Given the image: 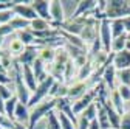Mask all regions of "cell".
<instances>
[{
    "label": "cell",
    "instance_id": "obj_40",
    "mask_svg": "<svg viewBox=\"0 0 130 129\" xmlns=\"http://www.w3.org/2000/svg\"><path fill=\"white\" fill-rule=\"evenodd\" d=\"M119 129H130V114H124L121 120V127Z\"/></svg>",
    "mask_w": 130,
    "mask_h": 129
},
{
    "label": "cell",
    "instance_id": "obj_18",
    "mask_svg": "<svg viewBox=\"0 0 130 129\" xmlns=\"http://www.w3.org/2000/svg\"><path fill=\"white\" fill-rule=\"evenodd\" d=\"M56 50L57 48H51V47H40L39 48V59H42L45 64L51 66L54 62V58H56Z\"/></svg>",
    "mask_w": 130,
    "mask_h": 129
},
{
    "label": "cell",
    "instance_id": "obj_38",
    "mask_svg": "<svg viewBox=\"0 0 130 129\" xmlns=\"http://www.w3.org/2000/svg\"><path fill=\"white\" fill-rule=\"evenodd\" d=\"M12 92H11V89H8V86H5V84H0V98H3L5 101H8L9 98H12Z\"/></svg>",
    "mask_w": 130,
    "mask_h": 129
},
{
    "label": "cell",
    "instance_id": "obj_44",
    "mask_svg": "<svg viewBox=\"0 0 130 129\" xmlns=\"http://www.w3.org/2000/svg\"><path fill=\"white\" fill-rule=\"evenodd\" d=\"M88 129H101V126H99V123H98V120L90 121V127H88Z\"/></svg>",
    "mask_w": 130,
    "mask_h": 129
},
{
    "label": "cell",
    "instance_id": "obj_48",
    "mask_svg": "<svg viewBox=\"0 0 130 129\" xmlns=\"http://www.w3.org/2000/svg\"><path fill=\"white\" fill-rule=\"evenodd\" d=\"M0 129H3V127H0Z\"/></svg>",
    "mask_w": 130,
    "mask_h": 129
},
{
    "label": "cell",
    "instance_id": "obj_27",
    "mask_svg": "<svg viewBox=\"0 0 130 129\" xmlns=\"http://www.w3.org/2000/svg\"><path fill=\"white\" fill-rule=\"evenodd\" d=\"M9 25L12 27V30L14 31H23V30H28L29 28V25H31V22L29 20H26V19H23V17H17V16H15V17L9 22Z\"/></svg>",
    "mask_w": 130,
    "mask_h": 129
},
{
    "label": "cell",
    "instance_id": "obj_46",
    "mask_svg": "<svg viewBox=\"0 0 130 129\" xmlns=\"http://www.w3.org/2000/svg\"><path fill=\"white\" fill-rule=\"evenodd\" d=\"M3 55H5V51H2V50H0V58H2Z\"/></svg>",
    "mask_w": 130,
    "mask_h": 129
},
{
    "label": "cell",
    "instance_id": "obj_17",
    "mask_svg": "<svg viewBox=\"0 0 130 129\" xmlns=\"http://www.w3.org/2000/svg\"><path fill=\"white\" fill-rule=\"evenodd\" d=\"M116 73H118V70L115 69V66H113V64H108V66L105 67V70H104V75H102L104 83L107 84V87L111 92L115 90V78H116Z\"/></svg>",
    "mask_w": 130,
    "mask_h": 129
},
{
    "label": "cell",
    "instance_id": "obj_25",
    "mask_svg": "<svg viewBox=\"0 0 130 129\" xmlns=\"http://www.w3.org/2000/svg\"><path fill=\"white\" fill-rule=\"evenodd\" d=\"M19 104V98L15 96V93L12 95V98H9L8 101H5V114L8 118H11L14 121V112H15V107Z\"/></svg>",
    "mask_w": 130,
    "mask_h": 129
},
{
    "label": "cell",
    "instance_id": "obj_36",
    "mask_svg": "<svg viewBox=\"0 0 130 129\" xmlns=\"http://www.w3.org/2000/svg\"><path fill=\"white\" fill-rule=\"evenodd\" d=\"M0 127H3V129H14V121L11 118H8L6 115L0 114Z\"/></svg>",
    "mask_w": 130,
    "mask_h": 129
},
{
    "label": "cell",
    "instance_id": "obj_41",
    "mask_svg": "<svg viewBox=\"0 0 130 129\" xmlns=\"http://www.w3.org/2000/svg\"><path fill=\"white\" fill-rule=\"evenodd\" d=\"M77 120H79V123H77V129H88V127H90V121L85 120L84 117H80V115H79Z\"/></svg>",
    "mask_w": 130,
    "mask_h": 129
},
{
    "label": "cell",
    "instance_id": "obj_33",
    "mask_svg": "<svg viewBox=\"0 0 130 129\" xmlns=\"http://www.w3.org/2000/svg\"><path fill=\"white\" fill-rule=\"evenodd\" d=\"M57 117H59V121H60V126H62V129H77V126L65 115V114H62V112H59L57 114Z\"/></svg>",
    "mask_w": 130,
    "mask_h": 129
},
{
    "label": "cell",
    "instance_id": "obj_39",
    "mask_svg": "<svg viewBox=\"0 0 130 129\" xmlns=\"http://www.w3.org/2000/svg\"><path fill=\"white\" fill-rule=\"evenodd\" d=\"M11 33H14V30H12V27H11L9 23L0 25V37H5V36H8V34H11Z\"/></svg>",
    "mask_w": 130,
    "mask_h": 129
},
{
    "label": "cell",
    "instance_id": "obj_28",
    "mask_svg": "<svg viewBox=\"0 0 130 129\" xmlns=\"http://www.w3.org/2000/svg\"><path fill=\"white\" fill-rule=\"evenodd\" d=\"M93 66H91V62L88 61L85 66H82L79 69V72H77V81H87V79H90V76H91V73H93Z\"/></svg>",
    "mask_w": 130,
    "mask_h": 129
},
{
    "label": "cell",
    "instance_id": "obj_13",
    "mask_svg": "<svg viewBox=\"0 0 130 129\" xmlns=\"http://www.w3.org/2000/svg\"><path fill=\"white\" fill-rule=\"evenodd\" d=\"M31 6L37 12V16L40 19H45L48 22H51V14H50V2L46 0H34L31 2Z\"/></svg>",
    "mask_w": 130,
    "mask_h": 129
},
{
    "label": "cell",
    "instance_id": "obj_5",
    "mask_svg": "<svg viewBox=\"0 0 130 129\" xmlns=\"http://www.w3.org/2000/svg\"><path fill=\"white\" fill-rule=\"evenodd\" d=\"M96 100H98V86L93 87V89H90L85 95L80 96L79 100L73 101V112H74V115H80V114H82V112H84L90 104H93Z\"/></svg>",
    "mask_w": 130,
    "mask_h": 129
},
{
    "label": "cell",
    "instance_id": "obj_49",
    "mask_svg": "<svg viewBox=\"0 0 130 129\" xmlns=\"http://www.w3.org/2000/svg\"><path fill=\"white\" fill-rule=\"evenodd\" d=\"M46 129H48V127H46Z\"/></svg>",
    "mask_w": 130,
    "mask_h": 129
},
{
    "label": "cell",
    "instance_id": "obj_34",
    "mask_svg": "<svg viewBox=\"0 0 130 129\" xmlns=\"http://www.w3.org/2000/svg\"><path fill=\"white\" fill-rule=\"evenodd\" d=\"M14 17H15V14H14L12 9H3V11H0V25L9 23Z\"/></svg>",
    "mask_w": 130,
    "mask_h": 129
},
{
    "label": "cell",
    "instance_id": "obj_15",
    "mask_svg": "<svg viewBox=\"0 0 130 129\" xmlns=\"http://www.w3.org/2000/svg\"><path fill=\"white\" fill-rule=\"evenodd\" d=\"M22 75H23V81H25L26 87L29 89V92L34 93L37 89V79H36L34 72H32V67L31 66H22Z\"/></svg>",
    "mask_w": 130,
    "mask_h": 129
},
{
    "label": "cell",
    "instance_id": "obj_26",
    "mask_svg": "<svg viewBox=\"0 0 130 129\" xmlns=\"http://www.w3.org/2000/svg\"><path fill=\"white\" fill-rule=\"evenodd\" d=\"M17 39L22 41L26 47H31V45H36V37L32 34V31L28 28V30H23V31H19L17 33Z\"/></svg>",
    "mask_w": 130,
    "mask_h": 129
},
{
    "label": "cell",
    "instance_id": "obj_6",
    "mask_svg": "<svg viewBox=\"0 0 130 129\" xmlns=\"http://www.w3.org/2000/svg\"><path fill=\"white\" fill-rule=\"evenodd\" d=\"M99 39L102 44V50L110 53L111 50V42H113V36H111V27H110V20L108 19H102L101 20V27H99Z\"/></svg>",
    "mask_w": 130,
    "mask_h": 129
},
{
    "label": "cell",
    "instance_id": "obj_29",
    "mask_svg": "<svg viewBox=\"0 0 130 129\" xmlns=\"http://www.w3.org/2000/svg\"><path fill=\"white\" fill-rule=\"evenodd\" d=\"M127 41H128L127 34H124V36H121V37H116V39H113V42H111V51H113V53H119V51L125 50Z\"/></svg>",
    "mask_w": 130,
    "mask_h": 129
},
{
    "label": "cell",
    "instance_id": "obj_14",
    "mask_svg": "<svg viewBox=\"0 0 130 129\" xmlns=\"http://www.w3.org/2000/svg\"><path fill=\"white\" fill-rule=\"evenodd\" d=\"M113 66H115L116 70H125V69H130V51L127 50H122L119 53H115L113 55Z\"/></svg>",
    "mask_w": 130,
    "mask_h": 129
},
{
    "label": "cell",
    "instance_id": "obj_31",
    "mask_svg": "<svg viewBox=\"0 0 130 129\" xmlns=\"http://www.w3.org/2000/svg\"><path fill=\"white\" fill-rule=\"evenodd\" d=\"M76 64L70 59L68 62H67V66H65V70H63V79H65V81H67V83H70L71 81V78L74 76V75H77L76 73Z\"/></svg>",
    "mask_w": 130,
    "mask_h": 129
},
{
    "label": "cell",
    "instance_id": "obj_10",
    "mask_svg": "<svg viewBox=\"0 0 130 129\" xmlns=\"http://www.w3.org/2000/svg\"><path fill=\"white\" fill-rule=\"evenodd\" d=\"M50 14H51V22L54 23V28L59 30V27L65 22V16H63V8L59 0H53L50 2Z\"/></svg>",
    "mask_w": 130,
    "mask_h": 129
},
{
    "label": "cell",
    "instance_id": "obj_23",
    "mask_svg": "<svg viewBox=\"0 0 130 129\" xmlns=\"http://www.w3.org/2000/svg\"><path fill=\"white\" fill-rule=\"evenodd\" d=\"M110 27H111V36H113V39L127 34V33H125V28H124V23H122V19L110 20Z\"/></svg>",
    "mask_w": 130,
    "mask_h": 129
},
{
    "label": "cell",
    "instance_id": "obj_42",
    "mask_svg": "<svg viewBox=\"0 0 130 129\" xmlns=\"http://www.w3.org/2000/svg\"><path fill=\"white\" fill-rule=\"evenodd\" d=\"M11 81V78H9V75L8 73H0V84H5V86H8V83Z\"/></svg>",
    "mask_w": 130,
    "mask_h": 129
},
{
    "label": "cell",
    "instance_id": "obj_9",
    "mask_svg": "<svg viewBox=\"0 0 130 129\" xmlns=\"http://www.w3.org/2000/svg\"><path fill=\"white\" fill-rule=\"evenodd\" d=\"M90 89L91 87H90L88 81H76L71 86H68V95H67V98L71 100V101H76L82 95H85Z\"/></svg>",
    "mask_w": 130,
    "mask_h": 129
},
{
    "label": "cell",
    "instance_id": "obj_16",
    "mask_svg": "<svg viewBox=\"0 0 130 129\" xmlns=\"http://www.w3.org/2000/svg\"><path fill=\"white\" fill-rule=\"evenodd\" d=\"M32 72H34V75H36V79H37V84L39 83H42V81H45V79L50 76L48 75V72H46V64L42 61V59H36L34 62H32Z\"/></svg>",
    "mask_w": 130,
    "mask_h": 129
},
{
    "label": "cell",
    "instance_id": "obj_2",
    "mask_svg": "<svg viewBox=\"0 0 130 129\" xmlns=\"http://www.w3.org/2000/svg\"><path fill=\"white\" fill-rule=\"evenodd\" d=\"M12 69H14V79H15V96L19 98V103H23V104L28 106V103L31 100V95H29V89L26 87V84L23 81L22 66L14 61Z\"/></svg>",
    "mask_w": 130,
    "mask_h": 129
},
{
    "label": "cell",
    "instance_id": "obj_19",
    "mask_svg": "<svg viewBox=\"0 0 130 129\" xmlns=\"http://www.w3.org/2000/svg\"><path fill=\"white\" fill-rule=\"evenodd\" d=\"M96 106H98V123H99L101 129H111L110 127V121H108V115H107V110L105 107L99 103V101H96Z\"/></svg>",
    "mask_w": 130,
    "mask_h": 129
},
{
    "label": "cell",
    "instance_id": "obj_47",
    "mask_svg": "<svg viewBox=\"0 0 130 129\" xmlns=\"http://www.w3.org/2000/svg\"><path fill=\"white\" fill-rule=\"evenodd\" d=\"M127 37H128V41H130V33H128V34H127Z\"/></svg>",
    "mask_w": 130,
    "mask_h": 129
},
{
    "label": "cell",
    "instance_id": "obj_21",
    "mask_svg": "<svg viewBox=\"0 0 130 129\" xmlns=\"http://www.w3.org/2000/svg\"><path fill=\"white\" fill-rule=\"evenodd\" d=\"M53 28H54V23L53 22H48V20L40 19V17H37L36 20H32L31 25H29V30L31 31H46V30H53Z\"/></svg>",
    "mask_w": 130,
    "mask_h": 129
},
{
    "label": "cell",
    "instance_id": "obj_11",
    "mask_svg": "<svg viewBox=\"0 0 130 129\" xmlns=\"http://www.w3.org/2000/svg\"><path fill=\"white\" fill-rule=\"evenodd\" d=\"M37 58H39V47L31 45V47H26L25 51L14 61L17 64H20V66H32V62H34Z\"/></svg>",
    "mask_w": 130,
    "mask_h": 129
},
{
    "label": "cell",
    "instance_id": "obj_35",
    "mask_svg": "<svg viewBox=\"0 0 130 129\" xmlns=\"http://www.w3.org/2000/svg\"><path fill=\"white\" fill-rule=\"evenodd\" d=\"M118 78H119V84L130 86V69L118 70Z\"/></svg>",
    "mask_w": 130,
    "mask_h": 129
},
{
    "label": "cell",
    "instance_id": "obj_8",
    "mask_svg": "<svg viewBox=\"0 0 130 129\" xmlns=\"http://www.w3.org/2000/svg\"><path fill=\"white\" fill-rule=\"evenodd\" d=\"M98 8V2L96 0H80L77 2V6L71 16V19H77L82 17V16H90L91 12H94Z\"/></svg>",
    "mask_w": 130,
    "mask_h": 129
},
{
    "label": "cell",
    "instance_id": "obj_7",
    "mask_svg": "<svg viewBox=\"0 0 130 129\" xmlns=\"http://www.w3.org/2000/svg\"><path fill=\"white\" fill-rule=\"evenodd\" d=\"M12 11H14V14L17 16V17H23V19H26V20H29V22L36 20V19L39 17L37 12H36L34 9H32L31 3L17 2V3H15V6L12 8Z\"/></svg>",
    "mask_w": 130,
    "mask_h": 129
},
{
    "label": "cell",
    "instance_id": "obj_45",
    "mask_svg": "<svg viewBox=\"0 0 130 129\" xmlns=\"http://www.w3.org/2000/svg\"><path fill=\"white\" fill-rule=\"evenodd\" d=\"M0 114L6 115V114H5V100H3V98H0Z\"/></svg>",
    "mask_w": 130,
    "mask_h": 129
},
{
    "label": "cell",
    "instance_id": "obj_1",
    "mask_svg": "<svg viewBox=\"0 0 130 129\" xmlns=\"http://www.w3.org/2000/svg\"><path fill=\"white\" fill-rule=\"evenodd\" d=\"M56 98L51 100H43L37 106H34L29 112V120H28V129H34L36 123H39L43 117H46L53 109H56Z\"/></svg>",
    "mask_w": 130,
    "mask_h": 129
},
{
    "label": "cell",
    "instance_id": "obj_22",
    "mask_svg": "<svg viewBox=\"0 0 130 129\" xmlns=\"http://www.w3.org/2000/svg\"><path fill=\"white\" fill-rule=\"evenodd\" d=\"M28 120H29V110H28V106L23 104V103H19L17 107H15V112H14V121L23 123V121H28Z\"/></svg>",
    "mask_w": 130,
    "mask_h": 129
},
{
    "label": "cell",
    "instance_id": "obj_30",
    "mask_svg": "<svg viewBox=\"0 0 130 129\" xmlns=\"http://www.w3.org/2000/svg\"><path fill=\"white\" fill-rule=\"evenodd\" d=\"M80 117H84L85 120H88V121H93V120H96L98 118V106H96V101L93 103V104H90L82 114H80Z\"/></svg>",
    "mask_w": 130,
    "mask_h": 129
},
{
    "label": "cell",
    "instance_id": "obj_20",
    "mask_svg": "<svg viewBox=\"0 0 130 129\" xmlns=\"http://www.w3.org/2000/svg\"><path fill=\"white\" fill-rule=\"evenodd\" d=\"M122 101H124V100L121 98V95H119L118 89H115V90L111 92V95H110V103H111L113 109H115L121 117L125 114V112H124V103H122Z\"/></svg>",
    "mask_w": 130,
    "mask_h": 129
},
{
    "label": "cell",
    "instance_id": "obj_37",
    "mask_svg": "<svg viewBox=\"0 0 130 129\" xmlns=\"http://www.w3.org/2000/svg\"><path fill=\"white\" fill-rule=\"evenodd\" d=\"M118 92H119L121 98H122L124 101H130V86L119 84V87H118Z\"/></svg>",
    "mask_w": 130,
    "mask_h": 129
},
{
    "label": "cell",
    "instance_id": "obj_32",
    "mask_svg": "<svg viewBox=\"0 0 130 129\" xmlns=\"http://www.w3.org/2000/svg\"><path fill=\"white\" fill-rule=\"evenodd\" d=\"M46 120H48V124H46L48 129H62L60 121H59V117H57V114H54L53 110L46 115Z\"/></svg>",
    "mask_w": 130,
    "mask_h": 129
},
{
    "label": "cell",
    "instance_id": "obj_4",
    "mask_svg": "<svg viewBox=\"0 0 130 129\" xmlns=\"http://www.w3.org/2000/svg\"><path fill=\"white\" fill-rule=\"evenodd\" d=\"M56 83V79L50 75L45 81H42V83H39L37 84V89H36V92L31 95V100H29V103H28V107H34V106H37L39 103H42L48 95H50V90H51V87H53V84Z\"/></svg>",
    "mask_w": 130,
    "mask_h": 129
},
{
    "label": "cell",
    "instance_id": "obj_12",
    "mask_svg": "<svg viewBox=\"0 0 130 129\" xmlns=\"http://www.w3.org/2000/svg\"><path fill=\"white\" fill-rule=\"evenodd\" d=\"M96 101H98V100H96ZM99 103H101V104L105 107V110H107L108 121H110V127H111V129H119V127H121V120H122V117L118 114L115 109H113L110 100L107 98V100H102V101H99Z\"/></svg>",
    "mask_w": 130,
    "mask_h": 129
},
{
    "label": "cell",
    "instance_id": "obj_43",
    "mask_svg": "<svg viewBox=\"0 0 130 129\" xmlns=\"http://www.w3.org/2000/svg\"><path fill=\"white\" fill-rule=\"evenodd\" d=\"M122 23H124V28H125V33L128 34V33H130V16L122 17Z\"/></svg>",
    "mask_w": 130,
    "mask_h": 129
},
{
    "label": "cell",
    "instance_id": "obj_3",
    "mask_svg": "<svg viewBox=\"0 0 130 129\" xmlns=\"http://www.w3.org/2000/svg\"><path fill=\"white\" fill-rule=\"evenodd\" d=\"M130 16V2H122V0H110L107 2L105 8V19L115 20V19H122Z\"/></svg>",
    "mask_w": 130,
    "mask_h": 129
},
{
    "label": "cell",
    "instance_id": "obj_24",
    "mask_svg": "<svg viewBox=\"0 0 130 129\" xmlns=\"http://www.w3.org/2000/svg\"><path fill=\"white\" fill-rule=\"evenodd\" d=\"M25 48H26V45H25L22 41L14 39V41H11V44H9V55L14 56V59H17V58L25 51Z\"/></svg>",
    "mask_w": 130,
    "mask_h": 129
}]
</instances>
